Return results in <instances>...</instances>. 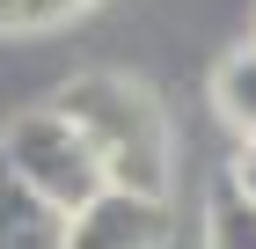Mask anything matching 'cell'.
Returning a JSON list of instances; mask_svg holds the SVG:
<instances>
[{
	"label": "cell",
	"instance_id": "cell-5",
	"mask_svg": "<svg viewBox=\"0 0 256 249\" xmlns=\"http://www.w3.org/2000/svg\"><path fill=\"white\" fill-rule=\"evenodd\" d=\"M212 110L242 139H256V44H242V52H227L212 66Z\"/></svg>",
	"mask_w": 256,
	"mask_h": 249
},
{
	"label": "cell",
	"instance_id": "cell-3",
	"mask_svg": "<svg viewBox=\"0 0 256 249\" xmlns=\"http://www.w3.org/2000/svg\"><path fill=\"white\" fill-rule=\"evenodd\" d=\"M66 249H168V198L102 191L96 205H80V212H74Z\"/></svg>",
	"mask_w": 256,
	"mask_h": 249
},
{
	"label": "cell",
	"instance_id": "cell-8",
	"mask_svg": "<svg viewBox=\"0 0 256 249\" xmlns=\"http://www.w3.org/2000/svg\"><path fill=\"white\" fill-rule=\"evenodd\" d=\"M227 183H234L242 198H256V139H242V154H234V169H227Z\"/></svg>",
	"mask_w": 256,
	"mask_h": 249
},
{
	"label": "cell",
	"instance_id": "cell-2",
	"mask_svg": "<svg viewBox=\"0 0 256 249\" xmlns=\"http://www.w3.org/2000/svg\"><path fill=\"white\" fill-rule=\"evenodd\" d=\"M0 161H8V169H15L37 198H52L59 212H80V205H96V198L110 191L102 154L88 147V132H80V125L59 110V103L22 110L15 125L0 132Z\"/></svg>",
	"mask_w": 256,
	"mask_h": 249
},
{
	"label": "cell",
	"instance_id": "cell-6",
	"mask_svg": "<svg viewBox=\"0 0 256 249\" xmlns=\"http://www.w3.org/2000/svg\"><path fill=\"white\" fill-rule=\"evenodd\" d=\"M205 249H256V198L220 183L212 205H205Z\"/></svg>",
	"mask_w": 256,
	"mask_h": 249
},
{
	"label": "cell",
	"instance_id": "cell-9",
	"mask_svg": "<svg viewBox=\"0 0 256 249\" xmlns=\"http://www.w3.org/2000/svg\"><path fill=\"white\" fill-rule=\"evenodd\" d=\"M22 15H30V0H0V37H8V30H22Z\"/></svg>",
	"mask_w": 256,
	"mask_h": 249
},
{
	"label": "cell",
	"instance_id": "cell-1",
	"mask_svg": "<svg viewBox=\"0 0 256 249\" xmlns=\"http://www.w3.org/2000/svg\"><path fill=\"white\" fill-rule=\"evenodd\" d=\"M59 110L102 154L110 191L168 198V117H161L154 88H139L132 74H80L59 88Z\"/></svg>",
	"mask_w": 256,
	"mask_h": 249
},
{
	"label": "cell",
	"instance_id": "cell-4",
	"mask_svg": "<svg viewBox=\"0 0 256 249\" xmlns=\"http://www.w3.org/2000/svg\"><path fill=\"white\" fill-rule=\"evenodd\" d=\"M74 212H59L52 198H37L8 161H0V249H66Z\"/></svg>",
	"mask_w": 256,
	"mask_h": 249
},
{
	"label": "cell",
	"instance_id": "cell-7",
	"mask_svg": "<svg viewBox=\"0 0 256 249\" xmlns=\"http://www.w3.org/2000/svg\"><path fill=\"white\" fill-rule=\"evenodd\" d=\"M80 8H96V0H30V15H22V30H52V22L80 15Z\"/></svg>",
	"mask_w": 256,
	"mask_h": 249
}]
</instances>
